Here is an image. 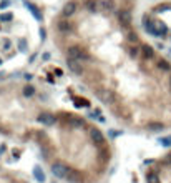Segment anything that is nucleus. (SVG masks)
<instances>
[{"mask_svg": "<svg viewBox=\"0 0 171 183\" xmlns=\"http://www.w3.org/2000/svg\"><path fill=\"white\" fill-rule=\"evenodd\" d=\"M12 19H13V13L12 12H5V13L0 15V20H2V22H10Z\"/></svg>", "mask_w": 171, "mask_h": 183, "instance_id": "14", "label": "nucleus"}, {"mask_svg": "<svg viewBox=\"0 0 171 183\" xmlns=\"http://www.w3.org/2000/svg\"><path fill=\"white\" fill-rule=\"evenodd\" d=\"M169 87H171V78H169Z\"/></svg>", "mask_w": 171, "mask_h": 183, "instance_id": "25", "label": "nucleus"}, {"mask_svg": "<svg viewBox=\"0 0 171 183\" xmlns=\"http://www.w3.org/2000/svg\"><path fill=\"white\" fill-rule=\"evenodd\" d=\"M68 58H75V60H78V62H88L90 60L87 52L81 47H77V45H73V47L68 48Z\"/></svg>", "mask_w": 171, "mask_h": 183, "instance_id": "2", "label": "nucleus"}, {"mask_svg": "<svg viewBox=\"0 0 171 183\" xmlns=\"http://www.w3.org/2000/svg\"><path fill=\"white\" fill-rule=\"evenodd\" d=\"M10 5V0H0V9H7V7Z\"/></svg>", "mask_w": 171, "mask_h": 183, "instance_id": "19", "label": "nucleus"}, {"mask_svg": "<svg viewBox=\"0 0 171 183\" xmlns=\"http://www.w3.org/2000/svg\"><path fill=\"white\" fill-rule=\"evenodd\" d=\"M33 93H35V88H33L32 85H27V87L23 88V95H25V97H32Z\"/></svg>", "mask_w": 171, "mask_h": 183, "instance_id": "15", "label": "nucleus"}, {"mask_svg": "<svg viewBox=\"0 0 171 183\" xmlns=\"http://www.w3.org/2000/svg\"><path fill=\"white\" fill-rule=\"evenodd\" d=\"M68 68L72 70L73 73H77V75L83 73V67H81V62L75 60V58H68Z\"/></svg>", "mask_w": 171, "mask_h": 183, "instance_id": "6", "label": "nucleus"}, {"mask_svg": "<svg viewBox=\"0 0 171 183\" xmlns=\"http://www.w3.org/2000/svg\"><path fill=\"white\" fill-rule=\"evenodd\" d=\"M77 12V3L75 2H67L62 9V15L63 17H72L73 13Z\"/></svg>", "mask_w": 171, "mask_h": 183, "instance_id": "4", "label": "nucleus"}, {"mask_svg": "<svg viewBox=\"0 0 171 183\" xmlns=\"http://www.w3.org/2000/svg\"><path fill=\"white\" fill-rule=\"evenodd\" d=\"M40 35H42V40H43V38H45V35H47V32L42 29V30H40Z\"/></svg>", "mask_w": 171, "mask_h": 183, "instance_id": "23", "label": "nucleus"}, {"mask_svg": "<svg viewBox=\"0 0 171 183\" xmlns=\"http://www.w3.org/2000/svg\"><path fill=\"white\" fill-rule=\"evenodd\" d=\"M118 19H120V22H121L123 25H130V13L128 12L121 10V12L118 13Z\"/></svg>", "mask_w": 171, "mask_h": 183, "instance_id": "11", "label": "nucleus"}, {"mask_svg": "<svg viewBox=\"0 0 171 183\" xmlns=\"http://www.w3.org/2000/svg\"><path fill=\"white\" fill-rule=\"evenodd\" d=\"M143 23H145V29H146V32H149V33L155 35V37H165V35L168 33V30H166V27L163 25V23L155 22V20H151L146 15L143 17Z\"/></svg>", "mask_w": 171, "mask_h": 183, "instance_id": "1", "label": "nucleus"}, {"mask_svg": "<svg viewBox=\"0 0 171 183\" xmlns=\"http://www.w3.org/2000/svg\"><path fill=\"white\" fill-rule=\"evenodd\" d=\"M141 52H143L145 58H153V57H155V50H153L149 45H143V47H141Z\"/></svg>", "mask_w": 171, "mask_h": 183, "instance_id": "10", "label": "nucleus"}, {"mask_svg": "<svg viewBox=\"0 0 171 183\" xmlns=\"http://www.w3.org/2000/svg\"><path fill=\"white\" fill-rule=\"evenodd\" d=\"M103 7H106V9H113V3L111 2H103Z\"/></svg>", "mask_w": 171, "mask_h": 183, "instance_id": "21", "label": "nucleus"}, {"mask_svg": "<svg viewBox=\"0 0 171 183\" xmlns=\"http://www.w3.org/2000/svg\"><path fill=\"white\" fill-rule=\"evenodd\" d=\"M10 45H12V42H10V40H5V48H9Z\"/></svg>", "mask_w": 171, "mask_h": 183, "instance_id": "24", "label": "nucleus"}, {"mask_svg": "<svg viewBox=\"0 0 171 183\" xmlns=\"http://www.w3.org/2000/svg\"><path fill=\"white\" fill-rule=\"evenodd\" d=\"M58 30L60 32H70V30H72V27H70L68 22H58Z\"/></svg>", "mask_w": 171, "mask_h": 183, "instance_id": "13", "label": "nucleus"}, {"mask_svg": "<svg viewBox=\"0 0 171 183\" xmlns=\"http://www.w3.org/2000/svg\"><path fill=\"white\" fill-rule=\"evenodd\" d=\"M19 47L23 50V48H25V40H20V42H19Z\"/></svg>", "mask_w": 171, "mask_h": 183, "instance_id": "22", "label": "nucleus"}, {"mask_svg": "<svg viewBox=\"0 0 171 183\" xmlns=\"http://www.w3.org/2000/svg\"><path fill=\"white\" fill-rule=\"evenodd\" d=\"M38 122L45 126H52L53 123H55V117H53L52 113H42L40 117H38Z\"/></svg>", "mask_w": 171, "mask_h": 183, "instance_id": "7", "label": "nucleus"}, {"mask_svg": "<svg viewBox=\"0 0 171 183\" xmlns=\"http://www.w3.org/2000/svg\"><path fill=\"white\" fill-rule=\"evenodd\" d=\"M158 67H159V68H163V70H169V63L165 62V60H159L158 62Z\"/></svg>", "mask_w": 171, "mask_h": 183, "instance_id": "16", "label": "nucleus"}, {"mask_svg": "<svg viewBox=\"0 0 171 183\" xmlns=\"http://www.w3.org/2000/svg\"><path fill=\"white\" fill-rule=\"evenodd\" d=\"M159 142H161L165 147H171V136H168V138H161Z\"/></svg>", "mask_w": 171, "mask_h": 183, "instance_id": "18", "label": "nucleus"}, {"mask_svg": "<svg viewBox=\"0 0 171 183\" xmlns=\"http://www.w3.org/2000/svg\"><path fill=\"white\" fill-rule=\"evenodd\" d=\"M148 128H149V130H161L163 125H161V123H149Z\"/></svg>", "mask_w": 171, "mask_h": 183, "instance_id": "17", "label": "nucleus"}, {"mask_svg": "<svg viewBox=\"0 0 171 183\" xmlns=\"http://www.w3.org/2000/svg\"><path fill=\"white\" fill-rule=\"evenodd\" d=\"M25 7H27V9L30 10V12H32V15H33L37 20H42V13H40V10H38V9H37V7H35L32 2H25Z\"/></svg>", "mask_w": 171, "mask_h": 183, "instance_id": "9", "label": "nucleus"}, {"mask_svg": "<svg viewBox=\"0 0 171 183\" xmlns=\"http://www.w3.org/2000/svg\"><path fill=\"white\" fill-rule=\"evenodd\" d=\"M146 183H161V181H159V177H158V175L151 171V173L146 175Z\"/></svg>", "mask_w": 171, "mask_h": 183, "instance_id": "12", "label": "nucleus"}, {"mask_svg": "<svg viewBox=\"0 0 171 183\" xmlns=\"http://www.w3.org/2000/svg\"><path fill=\"white\" fill-rule=\"evenodd\" d=\"M33 178H35V180H37L38 183H43L45 180H47V177H45L43 170H42L38 165H35V167H33Z\"/></svg>", "mask_w": 171, "mask_h": 183, "instance_id": "8", "label": "nucleus"}, {"mask_svg": "<svg viewBox=\"0 0 171 183\" xmlns=\"http://www.w3.org/2000/svg\"><path fill=\"white\" fill-rule=\"evenodd\" d=\"M87 7H88L90 10H95V9H97V3H95L93 0H90V2H87Z\"/></svg>", "mask_w": 171, "mask_h": 183, "instance_id": "20", "label": "nucleus"}, {"mask_svg": "<svg viewBox=\"0 0 171 183\" xmlns=\"http://www.w3.org/2000/svg\"><path fill=\"white\" fill-rule=\"evenodd\" d=\"M52 173H53V177H56V178H67L68 173H70V170L63 161H55V163L52 165Z\"/></svg>", "mask_w": 171, "mask_h": 183, "instance_id": "3", "label": "nucleus"}, {"mask_svg": "<svg viewBox=\"0 0 171 183\" xmlns=\"http://www.w3.org/2000/svg\"><path fill=\"white\" fill-rule=\"evenodd\" d=\"M90 136L97 145H103V143H105V136H103V133L100 132L98 128H91L90 130Z\"/></svg>", "mask_w": 171, "mask_h": 183, "instance_id": "5", "label": "nucleus"}]
</instances>
